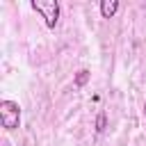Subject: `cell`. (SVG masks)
Masks as SVG:
<instances>
[{
    "mask_svg": "<svg viewBox=\"0 0 146 146\" xmlns=\"http://www.w3.org/2000/svg\"><path fill=\"white\" fill-rule=\"evenodd\" d=\"M32 9L36 14H41V18L46 21V25L50 30L59 23V2L57 0H32Z\"/></svg>",
    "mask_w": 146,
    "mask_h": 146,
    "instance_id": "1",
    "label": "cell"
},
{
    "mask_svg": "<svg viewBox=\"0 0 146 146\" xmlns=\"http://www.w3.org/2000/svg\"><path fill=\"white\" fill-rule=\"evenodd\" d=\"M0 121H2V128L16 130L18 123H21V107H18V103H14V100H2V103H0Z\"/></svg>",
    "mask_w": 146,
    "mask_h": 146,
    "instance_id": "2",
    "label": "cell"
},
{
    "mask_svg": "<svg viewBox=\"0 0 146 146\" xmlns=\"http://www.w3.org/2000/svg\"><path fill=\"white\" fill-rule=\"evenodd\" d=\"M116 9H119V2H116V0H103V2H100V14H103V18H112V16L116 14Z\"/></svg>",
    "mask_w": 146,
    "mask_h": 146,
    "instance_id": "3",
    "label": "cell"
},
{
    "mask_svg": "<svg viewBox=\"0 0 146 146\" xmlns=\"http://www.w3.org/2000/svg\"><path fill=\"white\" fill-rule=\"evenodd\" d=\"M87 80H89V71H84V68H82V71H78V75H75V84H78V87H82Z\"/></svg>",
    "mask_w": 146,
    "mask_h": 146,
    "instance_id": "4",
    "label": "cell"
},
{
    "mask_svg": "<svg viewBox=\"0 0 146 146\" xmlns=\"http://www.w3.org/2000/svg\"><path fill=\"white\" fill-rule=\"evenodd\" d=\"M96 130H98V132H103V130H105V114H103V112H100V114H98V119H96Z\"/></svg>",
    "mask_w": 146,
    "mask_h": 146,
    "instance_id": "5",
    "label": "cell"
},
{
    "mask_svg": "<svg viewBox=\"0 0 146 146\" xmlns=\"http://www.w3.org/2000/svg\"><path fill=\"white\" fill-rule=\"evenodd\" d=\"M144 116H146V105H144Z\"/></svg>",
    "mask_w": 146,
    "mask_h": 146,
    "instance_id": "6",
    "label": "cell"
}]
</instances>
